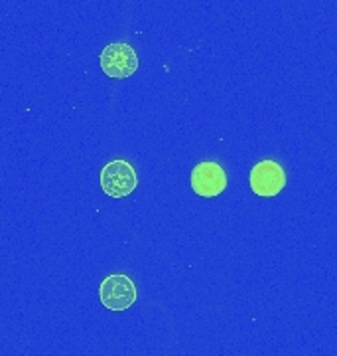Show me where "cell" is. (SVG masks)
Listing matches in <instances>:
<instances>
[{
  "mask_svg": "<svg viewBox=\"0 0 337 356\" xmlns=\"http://www.w3.org/2000/svg\"><path fill=\"white\" fill-rule=\"evenodd\" d=\"M99 182L103 192L111 198H126L137 191L138 177L135 166L125 159H114L101 168Z\"/></svg>",
  "mask_w": 337,
  "mask_h": 356,
  "instance_id": "6da1fadb",
  "label": "cell"
},
{
  "mask_svg": "<svg viewBox=\"0 0 337 356\" xmlns=\"http://www.w3.org/2000/svg\"><path fill=\"white\" fill-rule=\"evenodd\" d=\"M137 299V285L126 273H111L101 281L99 301L105 309L121 313L135 305Z\"/></svg>",
  "mask_w": 337,
  "mask_h": 356,
  "instance_id": "7a4b0ae2",
  "label": "cell"
},
{
  "mask_svg": "<svg viewBox=\"0 0 337 356\" xmlns=\"http://www.w3.org/2000/svg\"><path fill=\"white\" fill-rule=\"evenodd\" d=\"M101 70L111 79H126L135 76L138 70L137 50L126 42H114L105 46L99 56Z\"/></svg>",
  "mask_w": 337,
  "mask_h": 356,
  "instance_id": "3957f363",
  "label": "cell"
},
{
  "mask_svg": "<svg viewBox=\"0 0 337 356\" xmlns=\"http://www.w3.org/2000/svg\"><path fill=\"white\" fill-rule=\"evenodd\" d=\"M249 184L259 198H275L286 186L284 166L273 159H264L250 168Z\"/></svg>",
  "mask_w": 337,
  "mask_h": 356,
  "instance_id": "277c9868",
  "label": "cell"
},
{
  "mask_svg": "<svg viewBox=\"0 0 337 356\" xmlns=\"http://www.w3.org/2000/svg\"><path fill=\"white\" fill-rule=\"evenodd\" d=\"M227 172L219 163L215 161H203L191 168L189 175V186L201 198H217L227 191Z\"/></svg>",
  "mask_w": 337,
  "mask_h": 356,
  "instance_id": "5b68a950",
  "label": "cell"
}]
</instances>
